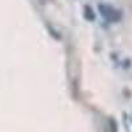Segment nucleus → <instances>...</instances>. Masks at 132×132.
<instances>
[{
  "instance_id": "obj_1",
  "label": "nucleus",
  "mask_w": 132,
  "mask_h": 132,
  "mask_svg": "<svg viewBox=\"0 0 132 132\" xmlns=\"http://www.w3.org/2000/svg\"><path fill=\"white\" fill-rule=\"evenodd\" d=\"M99 11H101L102 15L108 21H118V20H120V17H122V15H120L119 11L114 9L112 7H110V5H99Z\"/></svg>"
},
{
  "instance_id": "obj_2",
  "label": "nucleus",
  "mask_w": 132,
  "mask_h": 132,
  "mask_svg": "<svg viewBox=\"0 0 132 132\" xmlns=\"http://www.w3.org/2000/svg\"><path fill=\"white\" fill-rule=\"evenodd\" d=\"M85 11H86V12H85V16H86L87 19H89V20H94V19H95V15H94L93 9H91L90 7H86V8H85Z\"/></svg>"
}]
</instances>
